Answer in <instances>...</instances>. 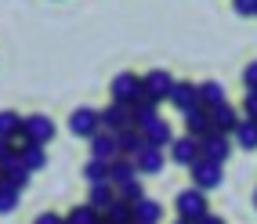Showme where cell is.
<instances>
[{"label":"cell","mask_w":257,"mask_h":224,"mask_svg":"<svg viewBox=\"0 0 257 224\" xmlns=\"http://www.w3.org/2000/svg\"><path fill=\"white\" fill-rule=\"evenodd\" d=\"M116 141H119V156H131V159L149 145V141H145V134H142L138 127H123V130H116Z\"/></svg>","instance_id":"5bb4252c"},{"label":"cell","mask_w":257,"mask_h":224,"mask_svg":"<svg viewBox=\"0 0 257 224\" xmlns=\"http://www.w3.org/2000/svg\"><path fill=\"white\" fill-rule=\"evenodd\" d=\"M243 83H246V91H257V62H250L243 69Z\"/></svg>","instance_id":"1f68e13d"},{"label":"cell","mask_w":257,"mask_h":224,"mask_svg":"<svg viewBox=\"0 0 257 224\" xmlns=\"http://www.w3.org/2000/svg\"><path fill=\"white\" fill-rule=\"evenodd\" d=\"M15 156H19V152L11 148V141H8V137H0V166H4L8 159H15Z\"/></svg>","instance_id":"d6a6232c"},{"label":"cell","mask_w":257,"mask_h":224,"mask_svg":"<svg viewBox=\"0 0 257 224\" xmlns=\"http://www.w3.org/2000/svg\"><path fill=\"white\" fill-rule=\"evenodd\" d=\"M232 137H235V145H243L246 152H250V148H257V119L243 116V119H239V123H235Z\"/></svg>","instance_id":"7402d4cb"},{"label":"cell","mask_w":257,"mask_h":224,"mask_svg":"<svg viewBox=\"0 0 257 224\" xmlns=\"http://www.w3.org/2000/svg\"><path fill=\"white\" fill-rule=\"evenodd\" d=\"M142 83H145V98L167 101V98H170V87H174V76H170L167 69H152V73L142 76Z\"/></svg>","instance_id":"30bf717a"},{"label":"cell","mask_w":257,"mask_h":224,"mask_svg":"<svg viewBox=\"0 0 257 224\" xmlns=\"http://www.w3.org/2000/svg\"><path fill=\"white\" fill-rule=\"evenodd\" d=\"M243 116L257 119V91H246V98H243Z\"/></svg>","instance_id":"4dcf8cb0"},{"label":"cell","mask_w":257,"mask_h":224,"mask_svg":"<svg viewBox=\"0 0 257 224\" xmlns=\"http://www.w3.org/2000/svg\"><path fill=\"white\" fill-rule=\"evenodd\" d=\"M33 224H65V217H58V213H40Z\"/></svg>","instance_id":"836d02e7"},{"label":"cell","mask_w":257,"mask_h":224,"mask_svg":"<svg viewBox=\"0 0 257 224\" xmlns=\"http://www.w3.org/2000/svg\"><path fill=\"white\" fill-rule=\"evenodd\" d=\"M98 119H101V130H123V127H134V105H123V101H109L105 109H98Z\"/></svg>","instance_id":"7a4b0ae2"},{"label":"cell","mask_w":257,"mask_h":224,"mask_svg":"<svg viewBox=\"0 0 257 224\" xmlns=\"http://www.w3.org/2000/svg\"><path fill=\"white\" fill-rule=\"evenodd\" d=\"M207 112H210L214 130H221V134H232V130H235V123L243 119V116H239V112L228 105V101H225V105H217V109H207Z\"/></svg>","instance_id":"2e32d148"},{"label":"cell","mask_w":257,"mask_h":224,"mask_svg":"<svg viewBox=\"0 0 257 224\" xmlns=\"http://www.w3.org/2000/svg\"><path fill=\"white\" fill-rule=\"evenodd\" d=\"M0 170H4V181H8V184H15V188H26V184H29V177H33V170L26 166V159H22V156L8 159Z\"/></svg>","instance_id":"e0dca14e"},{"label":"cell","mask_w":257,"mask_h":224,"mask_svg":"<svg viewBox=\"0 0 257 224\" xmlns=\"http://www.w3.org/2000/svg\"><path fill=\"white\" fill-rule=\"evenodd\" d=\"M65 224H105L101 220V210H94V206H76V210H69V217H65Z\"/></svg>","instance_id":"d4e9b609"},{"label":"cell","mask_w":257,"mask_h":224,"mask_svg":"<svg viewBox=\"0 0 257 224\" xmlns=\"http://www.w3.org/2000/svg\"><path fill=\"white\" fill-rule=\"evenodd\" d=\"M134 177H142V174H138V166H134L131 156H119L116 163H109V181H112V184H127V181H134Z\"/></svg>","instance_id":"ffe728a7"},{"label":"cell","mask_w":257,"mask_h":224,"mask_svg":"<svg viewBox=\"0 0 257 224\" xmlns=\"http://www.w3.org/2000/svg\"><path fill=\"white\" fill-rule=\"evenodd\" d=\"M170 105H174L178 112H188V109H196L203 105L199 101V83H188V80H174V87H170Z\"/></svg>","instance_id":"ba28073f"},{"label":"cell","mask_w":257,"mask_h":224,"mask_svg":"<svg viewBox=\"0 0 257 224\" xmlns=\"http://www.w3.org/2000/svg\"><path fill=\"white\" fill-rule=\"evenodd\" d=\"M91 141V159H101V163H116L119 159V141L112 130H98L87 137Z\"/></svg>","instance_id":"8992f818"},{"label":"cell","mask_w":257,"mask_h":224,"mask_svg":"<svg viewBox=\"0 0 257 224\" xmlns=\"http://www.w3.org/2000/svg\"><path fill=\"white\" fill-rule=\"evenodd\" d=\"M134 166H138V174H160V170L167 166V156H163V148L145 145L138 156H134Z\"/></svg>","instance_id":"4fadbf2b"},{"label":"cell","mask_w":257,"mask_h":224,"mask_svg":"<svg viewBox=\"0 0 257 224\" xmlns=\"http://www.w3.org/2000/svg\"><path fill=\"white\" fill-rule=\"evenodd\" d=\"M98 130H101L98 109L80 105V109H73V112H69V134H76V137H91V134H98Z\"/></svg>","instance_id":"5b68a950"},{"label":"cell","mask_w":257,"mask_h":224,"mask_svg":"<svg viewBox=\"0 0 257 224\" xmlns=\"http://www.w3.org/2000/svg\"><path fill=\"white\" fill-rule=\"evenodd\" d=\"M199 156H203L199 152V137L185 134V137H174V141H170V159H174L178 166H192Z\"/></svg>","instance_id":"8fae6325"},{"label":"cell","mask_w":257,"mask_h":224,"mask_svg":"<svg viewBox=\"0 0 257 224\" xmlns=\"http://www.w3.org/2000/svg\"><path fill=\"white\" fill-rule=\"evenodd\" d=\"M232 8H235V15H243V19H253L257 15V0H232Z\"/></svg>","instance_id":"f546056e"},{"label":"cell","mask_w":257,"mask_h":224,"mask_svg":"<svg viewBox=\"0 0 257 224\" xmlns=\"http://www.w3.org/2000/svg\"><path fill=\"white\" fill-rule=\"evenodd\" d=\"M116 195L119 199H127V202H138L145 192H142V181L134 177V181H127V184H116Z\"/></svg>","instance_id":"f1b7e54d"},{"label":"cell","mask_w":257,"mask_h":224,"mask_svg":"<svg viewBox=\"0 0 257 224\" xmlns=\"http://www.w3.org/2000/svg\"><path fill=\"white\" fill-rule=\"evenodd\" d=\"M83 177H87L91 184H98V181H109V163H101V159H91L87 166H83Z\"/></svg>","instance_id":"83f0119b"},{"label":"cell","mask_w":257,"mask_h":224,"mask_svg":"<svg viewBox=\"0 0 257 224\" xmlns=\"http://www.w3.org/2000/svg\"><path fill=\"white\" fill-rule=\"evenodd\" d=\"M22 130V116L19 112H0V137H15Z\"/></svg>","instance_id":"4316f807"},{"label":"cell","mask_w":257,"mask_h":224,"mask_svg":"<svg viewBox=\"0 0 257 224\" xmlns=\"http://www.w3.org/2000/svg\"><path fill=\"white\" fill-rule=\"evenodd\" d=\"M199 101H203V109H217V105H225V87H221L217 80H207V83H199Z\"/></svg>","instance_id":"603a6c76"},{"label":"cell","mask_w":257,"mask_h":224,"mask_svg":"<svg viewBox=\"0 0 257 224\" xmlns=\"http://www.w3.org/2000/svg\"><path fill=\"white\" fill-rule=\"evenodd\" d=\"M253 206H257V192H253Z\"/></svg>","instance_id":"8d00e7d4"},{"label":"cell","mask_w":257,"mask_h":224,"mask_svg":"<svg viewBox=\"0 0 257 224\" xmlns=\"http://www.w3.org/2000/svg\"><path fill=\"white\" fill-rule=\"evenodd\" d=\"M181 116H185V134H192V137H203V134H210V130H214L210 112L203 109V105L188 109V112H181Z\"/></svg>","instance_id":"9a60e30c"},{"label":"cell","mask_w":257,"mask_h":224,"mask_svg":"<svg viewBox=\"0 0 257 224\" xmlns=\"http://www.w3.org/2000/svg\"><path fill=\"white\" fill-rule=\"evenodd\" d=\"M22 159H26V166L33 170V174H37V170H44V166H47V152H44V145L33 141V145L22 152Z\"/></svg>","instance_id":"484cf974"},{"label":"cell","mask_w":257,"mask_h":224,"mask_svg":"<svg viewBox=\"0 0 257 224\" xmlns=\"http://www.w3.org/2000/svg\"><path fill=\"white\" fill-rule=\"evenodd\" d=\"M199 152H203L207 159H214V163H221V166H225L228 152H232V141H228V134L210 130V134H203V137H199Z\"/></svg>","instance_id":"52a82bcc"},{"label":"cell","mask_w":257,"mask_h":224,"mask_svg":"<svg viewBox=\"0 0 257 224\" xmlns=\"http://www.w3.org/2000/svg\"><path fill=\"white\" fill-rule=\"evenodd\" d=\"M188 174H192V184L199 188V192H210V188H217L221 184V163H214V159H207V156H199L192 166H188Z\"/></svg>","instance_id":"3957f363"},{"label":"cell","mask_w":257,"mask_h":224,"mask_svg":"<svg viewBox=\"0 0 257 224\" xmlns=\"http://www.w3.org/2000/svg\"><path fill=\"white\" fill-rule=\"evenodd\" d=\"M196 224H225V220H221V217H217V213H207V217H199V220H196Z\"/></svg>","instance_id":"e575fe53"},{"label":"cell","mask_w":257,"mask_h":224,"mask_svg":"<svg viewBox=\"0 0 257 224\" xmlns=\"http://www.w3.org/2000/svg\"><path fill=\"white\" fill-rule=\"evenodd\" d=\"M138 130L145 134V141H149V145H156V148H167L170 141H174V130H170V123H167L163 116H152L149 123H142Z\"/></svg>","instance_id":"7c38bea8"},{"label":"cell","mask_w":257,"mask_h":224,"mask_svg":"<svg viewBox=\"0 0 257 224\" xmlns=\"http://www.w3.org/2000/svg\"><path fill=\"white\" fill-rule=\"evenodd\" d=\"M19 199H22V188H15L8 181H0V217L19 210Z\"/></svg>","instance_id":"cb8c5ba5"},{"label":"cell","mask_w":257,"mask_h":224,"mask_svg":"<svg viewBox=\"0 0 257 224\" xmlns=\"http://www.w3.org/2000/svg\"><path fill=\"white\" fill-rule=\"evenodd\" d=\"M22 130H26L37 145H47L51 137H55V130H58V127H55V119H51V116L33 112V116H22Z\"/></svg>","instance_id":"9c48e42d"},{"label":"cell","mask_w":257,"mask_h":224,"mask_svg":"<svg viewBox=\"0 0 257 224\" xmlns=\"http://www.w3.org/2000/svg\"><path fill=\"white\" fill-rule=\"evenodd\" d=\"M94 210H109V206L116 202V184L112 181H98V184H91V199H87Z\"/></svg>","instance_id":"44dd1931"},{"label":"cell","mask_w":257,"mask_h":224,"mask_svg":"<svg viewBox=\"0 0 257 224\" xmlns=\"http://www.w3.org/2000/svg\"><path fill=\"white\" fill-rule=\"evenodd\" d=\"M0 181H4V170H0Z\"/></svg>","instance_id":"74e56055"},{"label":"cell","mask_w":257,"mask_h":224,"mask_svg":"<svg viewBox=\"0 0 257 224\" xmlns=\"http://www.w3.org/2000/svg\"><path fill=\"white\" fill-rule=\"evenodd\" d=\"M160 217H163V206L156 199L142 195L138 202H134V220H138V224H160Z\"/></svg>","instance_id":"d6986e66"},{"label":"cell","mask_w":257,"mask_h":224,"mask_svg":"<svg viewBox=\"0 0 257 224\" xmlns=\"http://www.w3.org/2000/svg\"><path fill=\"white\" fill-rule=\"evenodd\" d=\"M101 220L105 224H134V202L116 195V202L109 206V210H101Z\"/></svg>","instance_id":"ac0fdd59"},{"label":"cell","mask_w":257,"mask_h":224,"mask_svg":"<svg viewBox=\"0 0 257 224\" xmlns=\"http://www.w3.org/2000/svg\"><path fill=\"white\" fill-rule=\"evenodd\" d=\"M174 224H192V220H181V217H178V220H174Z\"/></svg>","instance_id":"d590c367"},{"label":"cell","mask_w":257,"mask_h":224,"mask_svg":"<svg viewBox=\"0 0 257 224\" xmlns=\"http://www.w3.org/2000/svg\"><path fill=\"white\" fill-rule=\"evenodd\" d=\"M134 224H138V220H134Z\"/></svg>","instance_id":"f35d334b"},{"label":"cell","mask_w":257,"mask_h":224,"mask_svg":"<svg viewBox=\"0 0 257 224\" xmlns=\"http://www.w3.org/2000/svg\"><path fill=\"white\" fill-rule=\"evenodd\" d=\"M174 210H178V217L181 220H199V217H207L210 210H207V192H199V188L192 184L188 192H181L178 199H174Z\"/></svg>","instance_id":"6da1fadb"},{"label":"cell","mask_w":257,"mask_h":224,"mask_svg":"<svg viewBox=\"0 0 257 224\" xmlns=\"http://www.w3.org/2000/svg\"><path fill=\"white\" fill-rule=\"evenodd\" d=\"M112 101H123V105H134L138 98H145V83H142V76H134V73H119L116 80H112Z\"/></svg>","instance_id":"277c9868"}]
</instances>
